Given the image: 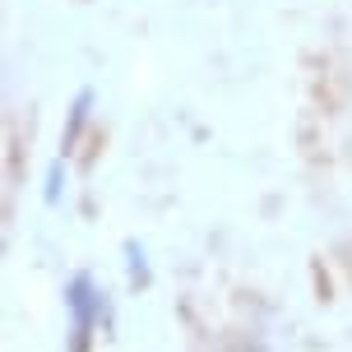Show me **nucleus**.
Segmentation results:
<instances>
[{
	"instance_id": "1",
	"label": "nucleus",
	"mask_w": 352,
	"mask_h": 352,
	"mask_svg": "<svg viewBox=\"0 0 352 352\" xmlns=\"http://www.w3.org/2000/svg\"><path fill=\"white\" fill-rule=\"evenodd\" d=\"M65 306H70V316H74V352H88V334H93V324L102 316V297L93 292L88 278H74L70 292H65Z\"/></svg>"
},
{
	"instance_id": "2",
	"label": "nucleus",
	"mask_w": 352,
	"mask_h": 352,
	"mask_svg": "<svg viewBox=\"0 0 352 352\" xmlns=\"http://www.w3.org/2000/svg\"><path fill=\"white\" fill-rule=\"evenodd\" d=\"M84 121H88V93H84V98H79V102H74L70 130H65V148H70V144H74V135H79V130H84Z\"/></svg>"
}]
</instances>
